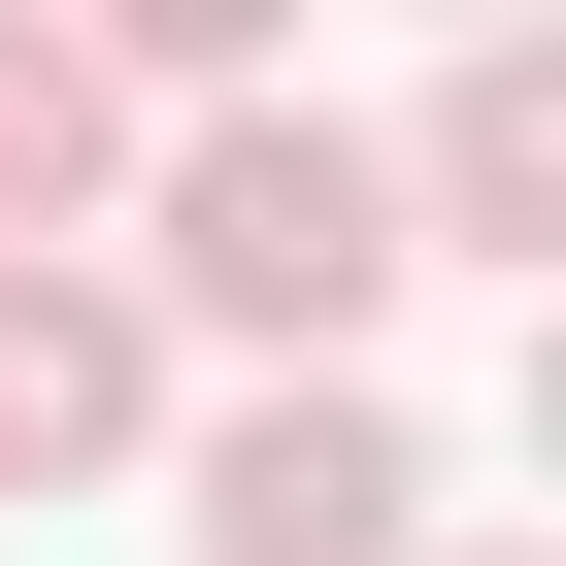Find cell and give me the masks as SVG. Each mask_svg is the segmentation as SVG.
<instances>
[{
	"label": "cell",
	"mask_w": 566,
	"mask_h": 566,
	"mask_svg": "<svg viewBox=\"0 0 566 566\" xmlns=\"http://www.w3.org/2000/svg\"><path fill=\"white\" fill-rule=\"evenodd\" d=\"M367 167H400V266H566V67L533 34H467L433 134H367Z\"/></svg>",
	"instance_id": "obj_4"
},
{
	"label": "cell",
	"mask_w": 566,
	"mask_h": 566,
	"mask_svg": "<svg viewBox=\"0 0 566 566\" xmlns=\"http://www.w3.org/2000/svg\"><path fill=\"white\" fill-rule=\"evenodd\" d=\"M101 200H134V101L0 0V266H101Z\"/></svg>",
	"instance_id": "obj_5"
},
{
	"label": "cell",
	"mask_w": 566,
	"mask_h": 566,
	"mask_svg": "<svg viewBox=\"0 0 566 566\" xmlns=\"http://www.w3.org/2000/svg\"><path fill=\"white\" fill-rule=\"evenodd\" d=\"M167 467V334H134V266H0V500H101Z\"/></svg>",
	"instance_id": "obj_3"
},
{
	"label": "cell",
	"mask_w": 566,
	"mask_h": 566,
	"mask_svg": "<svg viewBox=\"0 0 566 566\" xmlns=\"http://www.w3.org/2000/svg\"><path fill=\"white\" fill-rule=\"evenodd\" d=\"M433 34H533V0H433Z\"/></svg>",
	"instance_id": "obj_7"
},
{
	"label": "cell",
	"mask_w": 566,
	"mask_h": 566,
	"mask_svg": "<svg viewBox=\"0 0 566 566\" xmlns=\"http://www.w3.org/2000/svg\"><path fill=\"white\" fill-rule=\"evenodd\" d=\"M367 301H400V167H367L334 101H200V134H134V334L367 367Z\"/></svg>",
	"instance_id": "obj_1"
},
{
	"label": "cell",
	"mask_w": 566,
	"mask_h": 566,
	"mask_svg": "<svg viewBox=\"0 0 566 566\" xmlns=\"http://www.w3.org/2000/svg\"><path fill=\"white\" fill-rule=\"evenodd\" d=\"M167 533L200 566H433L467 500H433V433L367 367H233V400H167Z\"/></svg>",
	"instance_id": "obj_2"
},
{
	"label": "cell",
	"mask_w": 566,
	"mask_h": 566,
	"mask_svg": "<svg viewBox=\"0 0 566 566\" xmlns=\"http://www.w3.org/2000/svg\"><path fill=\"white\" fill-rule=\"evenodd\" d=\"M34 34H67L101 101H167V134H200V101H301V0H34Z\"/></svg>",
	"instance_id": "obj_6"
},
{
	"label": "cell",
	"mask_w": 566,
	"mask_h": 566,
	"mask_svg": "<svg viewBox=\"0 0 566 566\" xmlns=\"http://www.w3.org/2000/svg\"><path fill=\"white\" fill-rule=\"evenodd\" d=\"M433 566H533V533H433Z\"/></svg>",
	"instance_id": "obj_8"
}]
</instances>
